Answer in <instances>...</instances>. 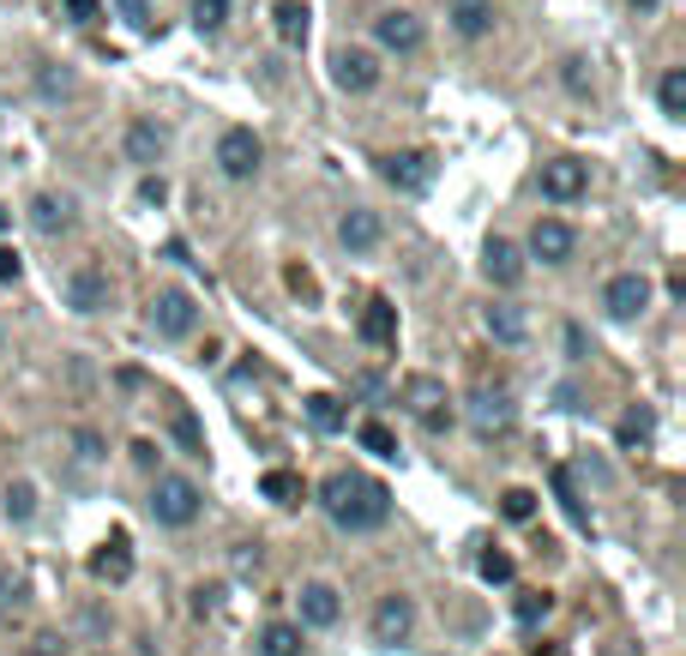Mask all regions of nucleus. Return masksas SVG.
Instances as JSON below:
<instances>
[{"mask_svg":"<svg viewBox=\"0 0 686 656\" xmlns=\"http://www.w3.org/2000/svg\"><path fill=\"white\" fill-rule=\"evenodd\" d=\"M320 506H325V518H332L337 530H350V536H362V530H379V524L391 518L386 482L350 476V470H337V476L320 482Z\"/></svg>","mask_w":686,"mask_h":656,"instance_id":"f257e3e1","label":"nucleus"},{"mask_svg":"<svg viewBox=\"0 0 686 656\" xmlns=\"http://www.w3.org/2000/svg\"><path fill=\"white\" fill-rule=\"evenodd\" d=\"M151 518L157 524H169V530H187L199 518V488L187 476H157V488H151Z\"/></svg>","mask_w":686,"mask_h":656,"instance_id":"f03ea898","label":"nucleus"},{"mask_svg":"<svg viewBox=\"0 0 686 656\" xmlns=\"http://www.w3.org/2000/svg\"><path fill=\"white\" fill-rule=\"evenodd\" d=\"M217 169L229 181H253V169H260V139H253V127H229L217 139Z\"/></svg>","mask_w":686,"mask_h":656,"instance_id":"7ed1b4c3","label":"nucleus"},{"mask_svg":"<svg viewBox=\"0 0 686 656\" xmlns=\"http://www.w3.org/2000/svg\"><path fill=\"white\" fill-rule=\"evenodd\" d=\"M602 308H609L614 320H638V313L650 308V277H645V271H621V277H609Z\"/></svg>","mask_w":686,"mask_h":656,"instance_id":"20e7f679","label":"nucleus"},{"mask_svg":"<svg viewBox=\"0 0 686 656\" xmlns=\"http://www.w3.org/2000/svg\"><path fill=\"white\" fill-rule=\"evenodd\" d=\"M194 320H199V308H194L187 289H163V296L151 301V332L157 337H187L194 332Z\"/></svg>","mask_w":686,"mask_h":656,"instance_id":"39448f33","label":"nucleus"},{"mask_svg":"<svg viewBox=\"0 0 686 656\" xmlns=\"http://www.w3.org/2000/svg\"><path fill=\"white\" fill-rule=\"evenodd\" d=\"M403 398H410V410L422 416L427 434H440V428H452V416L440 410L446 404V386L434 380V373H415V380H403Z\"/></svg>","mask_w":686,"mask_h":656,"instance_id":"423d86ee","label":"nucleus"},{"mask_svg":"<svg viewBox=\"0 0 686 656\" xmlns=\"http://www.w3.org/2000/svg\"><path fill=\"white\" fill-rule=\"evenodd\" d=\"M422 37H427L422 18L403 13V7H391V13L374 18V42H379V49H391V54H415V49H422Z\"/></svg>","mask_w":686,"mask_h":656,"instance_id":"0eeeda50","label":"nucleus"},{"mask_svg":"<svg viewBox=\"0 0 686 656\" xmlns=\"http://www.w3.org/2000/svg\"><path fill=\"white\" fill-rule=\"evenodd\" d=\"M415 627V603L410 596H379L374 620H367V632H374V644H403Z\"/></svg>","mask_w":686,"mask_h":656,"instance_id":"6e6552de","label":"nucleus"},{"mask_svg":"<svg viewBox=\"0 0 686 656\" xmlns=\"http://www.w3.org/2000/svg\"><path fill=\"white\" fill-rule=\"evenodd\" d=\"M572 247H578V235H572V223H560V218H542L531 230V253L542 259V265H566Z\"/></svg>","mask_w":686,"mask_h":656,"instance_id":"1a4fd4ad","label":"nucleus"},{"mask_svg":"<svg viewBox=\"0 0 686 656\" xmlns=\"http://www.w3.org/2000/svg\"><path fill=\"white\" fill-rule=\"evenodd\" d=\"M584 187H590V175H584L578 157H560V163L542 169V199H554V206H572Z\"/></svg>","mask_w":686,"mask_h":656,"instance_id":"9d476101","label":"nucleus"},{"mask_svg":"<svg viewBox=\"0 0 686 656\" xmlns=\"http://www.w3.org/2000/svg\"><path fill=\"white\" fill-rule=\"evenodd\" d=\"M386 181L398 187V194H427V181H434V157H427V151L386 157Z\"/></svg>","mask_w":686,"mask_h":656,"instance_id":"9b49d317","label":"nucleus"},{"mask_svg":"<svg viewBox=\"0 0 686 656\" xmlns=\"http://www.w3.org/2000/svg\"><path fill=\"white\" fill-rule=\"evenodd\" d=\"M332 78H337L344 90H356V97H362V90H374V85H379V61H374L367 49H337Z\"/></svg>","mask_w":686,"mask_h":656,"instance_id":"f8f14e48","label":"nucleus"},{"mask_svg":"<svg viewBox=\"0 0 686 656\" xmlns=\"http://www.w3.org/2000/svg\"><path fill=\"white\" fill-rule=\"evenodd\" d=\"M482 271H488V284L512 289L524 277V253L506 242V235H488V247H482Z\"/></svg>","mask_w":686,"mask_h":656,"instance_id":"ddd939ff","label":"nucleus"},{"mask_svg":"<svg viewBox=\"0 0 686 656\" xmlns=\"http://www.w3.org/2000/svg\"><path fill=\"white\" fill-rule=\"evenodd\" d=\"M66 308H73V313H97V308H109V277H103V271L78 265L73 277H66Z\"/></svg>","mask_w":686,"mask_h":656,"instance_id":"4468645a","label":"nucleus"},{"mask_svg":"<svg viewBox=\"0 0 686 656\" xmlns=\"http://www.w3.org/2000/svg\"><path fill=\"white\" fill-rule=\"evenodd\" d=\"M356 332H362V344L391 349V344H398V308H391L386 296H374V301L362 308V325H356Z\"/></svg>","mask_w":686,"mask_h":656,"instance_id":"2eb2a0df","label":"nucleus"},{"mask_svg":"<svg viewBox=\"0 0 686 656\" xmlns=\"http://www.w3.org/2000/svg\"><path fill=\"white\" fill-rule=\"evenodd\" d=\"M379 235H386V230H379V218H374V211H362V206L337 218V242L350 247V253H374Z\"/></svg>","mask_w":686,"mask_h":656,"instance_id":"dca6fc26","label":"nucleus"},{"mask_svg":"<svg viewBox=\"0 0 686 656\" xmlns=\"http://www.w3.org/2000/svg\"><path fill=\"white\" fill-rule=\"evenodd\" d=\"M337 615H344V603H337L332 584H308L301 591V627H337Z\"/></svg>","mask_w":686,"mask_h":656,"instance_id":"f3484780","label":"nucleus"},{"mask_svg":"<svg viewBox=\"0 0 686 656\" xmlns=\"http://www.w3.org/2000/svg\"><path fill=\"white\" fill-rule=\"evenodd\" d=\"M446 18H452V30L464 42H476V37H488V30H494V7H488V0H452V13H446Z\"/></svg>","mask_w":686,"mask_h":656,"instance_id":"a211bd4d","label":"nucleus"},{"mask_svg":"<svg viewBox=\"0 0 686 656\" xmlns=\"http://www.w3.org/2000/svg\"><path fill=\"white\" fill-rule=\"evenodd\" d=\"M482 320H488L494 344H524V337H531V320H524V308H512V301H494Z\"/></svg>","mask_w":686,"mask_h":656,"instance_id":"6ab92c4d","label":"nucleus"},{"mask_svg":"<svg viewBox=\"0 0 686 656\" xmlns=\"http://www.w3.org/2000/svg\"><path fill=\"white\" fill-rule=\"evenodd\" d=\"M308 7H301V0H277L272 7V25H277V42H284V49H301V42H308Z\"/></svg>","mask_w":686,"mask_h":656,"instance_id":"aec40b11","label":"nucleus"},{"mask_svg":"<svg viewBox=\"0 0 686 656\" xmlns=\"http://www.w3.org/2000/svg\"><path fill=\"white\" fill-rule=\"evenodd\" d=\"M470 428H476L482 440L506 434V428H512V404H506V398H488V392H482V398L470 404Z\"/></svg>","mask_w":686,"mask_h":656,"instance_id":"412c9836","label":"nucleus"},{"mask_svg":"<svg viewBox=\"0 0 686 656\" xmlns=\"http://www.w3.org/2000/svg\"><path fill=\"white\" fill-rule=\"evenodd\" d=\"M163 151H169V133L163 127H151V121H133V127H127V157H133V163H157Z\"/></svg>","mask_w":686,"mask_h":656,"instance_id":"4be33fe9","label":"nucleus"},{"mask_svg":"<svg viewBox=\"0 0 686 656\" xmlns=\"http://www.w3.org/2000/svg\"><path fill=\"white\" fill-rule=\"evenodd\" d=\"M66 223H73V206H66V199H54V194L30 199V230H37V235H61Z\"/></svg>","mask_w":686,"mask_h":656,"instance_id":"5701e85b","label":"nucleus"},{"mask_svg":"<svg viewBox=\"0 0 686 656\" xmlns=\"http://www.w3.org/2000/svg\"><path fill=\"white\" fill-rule=\"evenodd\" d=\"M91 572H97V579H109V584L133 579V542H127V536H115V542H109V548L91 560Z\"/></svg>","mask_w":686,"mask_h":656,"instance_id":"b1692460","label":"nucleus"},{"mask_svg":"<svg viewBox=\"0 0 686 656\" xmlns=\"http://www.w3.org/2000/svg\"><path fill=\"white\" fill-rule=\"evenodd\" d=\"M260 656H301V627L296 620H272L260 632Z\"/></svg>","mask_w":686,"mask_h":656,"instance_id":"393cba45","label":"nucleus"},{"mask_svg":"<svg viewBox=\"0 0 686 656\" xmlns=\"http://www.w3.org/2000/svg\"><path fill=\"white\" fill-rule=\"evenodd\" d=\"M169 434H175V446H182L187 458H205V428H199L194 410H175V416H169Z\"/></svg>","mask_w":686,"mask_h":656,"instance_id":"a878e982","label":"nucleus"},{"mask_svg":"<svg viewBox=\"0 0 686 656\" xmlns=\"http://www.w3.org/2000/svg\"><path fill=\"white\" fill-rule=\"evenodd\" d=\"M657 103H662V115H674V121L686 115V73H681V66H669V73H662Z\"/></svg>","mask_w":686,"mask_h":656,"instance_id":"bb28decb","label":"nucleus"},{"mask_svg":"<svg viewBox=\"0 0 686 656\" xmlns=\"http://www.w3.org/2000/svg\"><path fill=\"white\" fill-rule=\"evenodd\" d=\"M308 422L320 428V434H337V428H344V404H337L332 392H313L308 398Z\"/></svg>","mask_w":686,"mask_h":656,"instance_id":"cd10ccee","label":"nucleus"},{"mask_svg":"<svg viewBox=\"0 0 686 656\" xmlns=\"http://www.w3.org/2000/svg\"><path fill=\"white\" fill-rule=\"evenodd\" d=\"M260 494L265 500H277V506H296L301 500V476H289V470H265Z\"/></svg>","mask_w":686,"mask_h":656,"instance_id":"c85d7f7f","label":"nucleus"},{"mask_svg":"<svg viewBox=\"0 0 686 656\" xmlns=\"http://www.w3.org/2000/svg\"><path fill=\"white\" fill-rule=\"evenodd\" d=\"M229 25V0H194V30L199 37H217Z\"/></svg>","mask_w":686,"mask_h":656,"instance_id":"c756f323","label":"nucleus"},{"mask_svg":"<svg viewBox=\"0 0 686 656\" xmlns=\"http://www.w3.org/2000/svg\"><path fill=\"white\" fill-rule=\"evenodd\" d=\"M7 518H13V524H30V518H37V488H30V482H13V488H7Z\"/></svg>","mask_w":686,"mask_h":656,"instance_id":"7c9ffc66","label":"nucleus"},{"mask_svg":"<svg viewBox=\"0 0 686 656\" xmlns=\"http://www.w3.org/2000/svg\"><path fill=\"white\" fill-rule=\"evenodd\" d=\"M362 451H374V458H398V440H391V428L386 422H362Z\"/></svg>","mask_w":686,"mask_h":656,"instance_id":"2f4dec72","label":"nucleus"},{"mask_svg":"<svg viewBox=\"0 0 686 656\" xmlns=\"http://www.w3.org/2000/svg\"><path fill=\"white\" fill-rule=\"evenodd\" d=\"M500 512L512 518V524H531V518H536V494L531 488H506L500 494Z\"/></svg>","mask_w":686,"mask_h":656,"instance_id":"473e14b6","label":"nucleus"},{"mask_svg":"<svg viewBox=\"0 0 686 656\" xmlns=\"http://www.w3.org/2000/svg\"><path fill=\"white\" fill-rule=\"evenodd\" d=\"M548 608H554V596L548 591H524L519 603H512V615H519L524 627H536V620H548Z\"/></svg>","mask_w":686,"mask_h":656,"instance_id":"72a5a7b5","label":"nucleus"},{"mask_svg":"<svg viewBox=\"0 0 686 656\" xmlns=\"http://www.w3.org/2000/svg\"><path fill=\"white\" fill-rule=\"evenodd\" d=\"M482 579H488V584H512V554L488 548V554H482Z\"/></svg>","mask_w":686,"mask_h":656,"instance_id":"f704fd0d","label":"nucleus"},{"mask_svg":"<svg viewBox=\"0 0 686 656\" xmlns=\"http://www.w3.org/2000/svg\"><path fill=\"white\" fill-rule=\"evenodd\" d=\"M554 494H560V506H566V518H572V524H584V500H578V488H572V476H566V470H554Z\"/></svg>","mask_w":686,"mask_h":656,"instance_id":"c9c22d12","label":"nucleus"},{"mask_svg":"<svg viewBox=\"0 0 686 656\" xmlns=\"http://www.w3.org/2000/svg\"><path fill=\"white\" fill-rule=\"evenodd\" d=\"M18 608H25V584H18V579H7V572H0V620H13Z\"/></svg>","mask_w":686,"mask_h":656,"instance_id":"e433bc0d","label":"nucleus"},{"mask_svg":"<svg viewBox=\"0 0 686 656\" xmlns=\"http://www.w3.org/2000/svg\"><path fill=\"white\" fill-rule=\"evenodd\" d=\"M115 7H121V18H127L133 30H151L157 25V18H151V0H115Z\"/></svg>","mask_w":686,"mask_h":656,"instance_id":"4c0bfd02","label":"nucleus"},{"mask_svg":"<svg viewBox=\"0 0 686 656\" xmlns=\"http://www.w3.org/2000/svg\"><path fill=\"white\" fill-rule=\"evenodd\" d=\"M645 440H650V416L645 410L626 416V422H621V446H645Z\"/></svg>","mask_w":686,"mask_h":656,"instance_id":"58836bf2","label":"nucleus"},{"mask_svg":"<svg viewBox=\"0 0 686 656\" xmlns=\"http://www.w3.org/2000/svg\"><path fill=\"white\" fill-rule=\"evenodd\" d=\"M73 446H78V458H85V463H97V458H103V440H97L91 428H78V440H73Z\"/></svg>","mask_w":686,"mask_h":656,"instance_id":"ea45409f","label":"nucleus"},{"mask_svg":"<svg viewBox=\"0 0 686 656\" xmlns=\"http://www.w3.org/2000/svg\"><path fill=\"white\" fill-rule=\"evenodd\" d=\"M37 85H42V97H66V90H73V73H42Z\"/></svg>","mask_w":686,"mask_h":656,"instance_id":"a19ab883","label":"nucleus"},{"mask_svg":"<svg viewBox=\"0 0 686 656\" xmlns=\"http://www.w3.org/2000/svg\"><path fill=\"white\" fill-rule=\"evenodd\" d=\"M139 199H145V206H163V199H169V187H163V175H145V187H139Z\"/></svg>","mask_w":686,"mask_h":656,"instance_id":"79ce46f5","label":"nucleus"},{"mask_svg":"<svg viewBox=\"0 0 686 656\" xmlns=\"http://www.w3.org/2000/svg\"><path fill=\"white\" fill-rule=\"evenodd\" d=\"M61 7H66V13L78 18V25H91V18L103 13V7H97V0H61Z\"/></svg>","mask_w":686,"mask_h":656,"instance_id":"37998d69","label":"nucleus"},{"mask_svg":"<svg viewBox=\"0 0 686 656\" xmlns=\"http://www.w3.org/2000/svg\"><path fill=\"white\" fill-rule=\"evenodd\" d=\"M25 656H66V651H61V639H49V632H42V639L25 644Z\"/></svg>","mask_w":686,"mask_h":656,"instance_id":"c03bdc74","label":"nucleus"},{"mask_svg":"<svg viewBox=\"0 0 686 656\" xmlns=\"http://www.w3.org/2000/svg\"><path fill=\"white\" fill-rule=\"evenodd\" d=\"M566 90H578V97L590 90V78H584V61H566Z\"/></svg>","mask_w":686,"mask_h":656,"instance_id":"a18cd8bd","label":"nucleus"},{"mask_svg":"<svg viewBox=\"0 0 686 656\" xmlns=\"http://www.w3.org/2000/svg\"><path fill=\"white\" fill-rule=\"evenodd\" d=\"M289 289H296V296H308V301H313V296H320V289H313V277H308V271H301V265H296V271H289Z\"/></svg>","mask_w":686,"mask_h":656,"instance_id":"49530a36","label":"nucleus"},{"mask_svg":"<svg viewBox=\"0 0 686 656\" xmlns=\"http://www.w3.org/2000/svg\"><path fill=\"white\" fill-rule=\"evenodd\" d=\"M0 284H18V253H7V247H0Z\"/></svg>","mask_w":686,"mask_h":656,"instance_id":"de8ad7c7","label":"nucleus"},{"mask_svg":"<svg viewBox=\"0 0 686 656\" xmlns=\"http://www.w3.org/2000/svg\"><path fill=\"white\" fill-rule=\"evenodd\" d=\"M260 567V548H235V572H253Z\"/></svg>","mask_w":686,"mask_h":656,"instance_id":"09e8293b","label":"nucleus"},{"mask_svg":"<svg viewBox=\"0 0 686 656\" xmlns=\"http://www.w3.org/2000/svg\"><path fill=\"white\" fill-rule=\"evenodd\" d=\"M133 463H145V470L157 463V446H151V440H139V446H133Z\"/></svg>","mask_w":686,"mask_h":656,"instance_id":"8fccbe9b","label":"nucleus"},{"mask_svg":"<svg viewBox=\"0 0 686 656\" xmlns=\"http://www.w3.org/2000/svg\"><path fill=\"white\" fill-rule=\"evenodd\" d=\"M217 608V591H194V615H211Z\"/></svg>","mask_w":686,"mask_h":656,"instance_id":"3c124183","label":"nucleus"},{"mask_svg":"<svg viewBox=\"0 0 686 656\" xmlns=\"http://www.w3.org/2000/svg\"><path fill=\"white\" fill-rule=\"evenodd\" d=\"M566 349H572V361H584V332L578 325H566Z\"/></svg>","mask_w":686,"mask_h":656,"instance_id":"603ef678","label":"nucleus"},{"mask_svg":"<svg viewBox=\"0 0 686 656\" xmlns=\"http://www.w3.org/2000/svg\"><path fill=\"white\" fill-rule=\"evenodd\" d=\"M626 7H633L638 18H650V13H657V7H662V0H626Z\"/></svg>","mask_w":686,"mask_h":656,"instance_id":"864d4df0","label":"nucleus"}]
</instances>
